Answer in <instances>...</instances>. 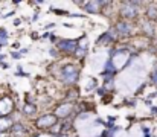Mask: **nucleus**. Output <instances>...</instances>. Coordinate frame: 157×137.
Here are the masks:
<instances>
[{
  "label": "nucleus",
  "instance_id": "f257e3e1",
  "mask_svg": "<svg viewBox=\"0 0 157 137\" xmlns=\"http://www.w3.org/2000/svg\"><path fill=\"white\" fill-rule=\"evenodd\" d=\"M78 79V70L75 69V66L67 64L63 67V81L67 84H73Z\"/></svg>",
  "mask_w": 157,
  "mask_h": 137
},
{
  "label": "nucleus",
  "instance_id": "f03ea898",
  "mask_svg": "<svg viewBox=\"0 0 157 137\" xmlns=\"http://www.w3.org/2000/svg\"><path fill=\"white\" fill-rule=\"evenodd\" d=\"M55 124H56V116H53V114H44L37 120L38 128H51Z\"/></svg>",
  "mask_w": 157,
  "mask_h": 137
},
{
  "label": "nucleus",
  "instance_id": "7ed1b4c3",
  "mask_svg": "<svg viewBox=\"0 0 157 137\" xmlns=\"http://www.w3.org/2000/svg\"><path fill=\"white\" fill-rule=\"evenodd\" d=\"M136 5H137L136 2H127V3L122 6V15H124V17H130V18L136 17V15H137Z\"/></svg>",
  "mask_w": 157,
  "mask_h": 137
},
{
  "label": "nucleus",
  "instance_id": "20e7f679",
  "mask_svg": "<svg viewBox=\"0 0 157 137\" xmlns=\"http://www.w3.org/2000/svg\"><path fill=\"white\" fill-rule=\"evenodd\" d=\"M12 108H14V102H12L11 97H3L0 101V116L9 114L12 111Z\"/></svg>",
  "mask_w": 157,
  "mask_h": 137
},
{
  "label": "nucleus",
  "instance_id": "39448f33",
  "mask_svg": "<svg viewBox=\"0 0 157 137\" xmlns=\"http://www.w3.org/2000/svg\"><path fill=\"white\" fill-rule=\"evenodd\" d=\"M59 49L66 50V52H75L78 49V43L76 41H69V40H63L59 41Z\"/></svg>",
  "mask_w": 157,
  "mask_h": 137
},
{
  "label": "nucleus",
  "instance_id": "423d86ee",
  "mask_svg": "<svg viewBox=\"0 0 157 137\" xmlns=\"http://www.w3.org/2000/svg\"><path fill=\"white\" fill-rule=\"evenodd\" d=\"M101 5H104V3H101V2H89V3H86V9H87L89 12L96 14V12H99Z\"/></svg>",
  "mask_w": 157,
  "mask_h": 137
},
{
  "label": "nucleus",
  "instance_id": "0eeeda50",
  "mask_svg": "<svg viewBox=\"0 0 157 137\" xmlns=\"http://www.w3.org/2000/svg\"><path fill=\"white\" fill-rule=\"evenodd\" d=\"M58 116H67L69 113H72V104H64L58 108Z\"/></svg>",
  "mask_w": 157,
  "mask_h": 137
},
{
  "label": "nucleus",
  "instance_id": "6e6552de",
  "mask_svg": "<svg viewBox=\"0 0 157 137\" xmlns=\"http://www.w3.org/2000/svg\"><path fill=\"white\" fill-rule=\"evenodd\" d=\"M11 131H12V134L17 137H21L25 134V128H23V125H20V124H15L12 128H11Z\"/></svg>",
  "mask_w": 157,
  "mask_h": 137
},
{
  "label": "nucleus",
  "instance_id": "1a4fd4ad",
  "mask_svg": "<svg viewBox=\"0 0 157 137\" xmlns=\"http://www.w3.org/2000/svg\"><path fill=\"white\" fill-rule=\"evenodd\" d=\"M117 31H119L121 35H128L130 34V26L127 23H119L117 25Z\"/></svg>",
  "mask_w": 157,
  "mask_h": 137
},
{
  "label": "nucleus",
  "instance_id": "9d476101",
  "mask_svg": "<svg viewBox=\"0 0 157 137\" xmlns=\"http://www.w3.org/2000/svg\"><path fill=\"white\" fill-rule=\"evenodd\" d=\"M9 127H11V120H9V119H0V130H2V131L8 130Z\"/></svg>",
  "mask_w": 157,
  "mask_h": 137
},
{
  "label": "nucleus",
  "instance_id": "9b49d317",
  "mask_svg": "<svg viewBox=\"0 0 157 137\" xmlns=\"http://www.w3.org/2000/svg\"><path fill=\"white\" fill-rule=\"evenodd\" d=\"M147 14H148V17H150V18H157V9L156 8H153V6L148 9V12H147Z\"/></svg>",
  "mask_w": 157,
  "mask_h": 137
},
{
  "label": "nucleus",
  "instance_id": "f8f14e48",
  "mask_svg": "<svg viewBox=\"0 0 157 137\" xmlns=\"http://www.w3.org/2000/svg\"><path fill=\"white\" fill-rule=\"evenodd\" d=\"M25 113H26V114H34V113H35V107L31 105V104L26 105V107H25Z\"/></svg>",
  "mask_w": 157,
  "mask_h": 137
},
{
  "label": "nucleus",
  "instance_id": "ddd939ff",
  "mask_svg": "<svg viewBox=\"0 0 157 137\" xmlns=\"http://www.w3.org/2000/svg\"><path fill=\"white\" fill-rule=\"evenodd\" d=\"M145 31L148 32V35H153V28L151 26H145Z\"/></svg>",
  "mask_w": 157,
  "mask_h": 137
},
{
  "label": "nucleus",
  "instance_id": "4468645a",
  "mask_svg": "<svg viewBox=\"0 0 157 137\" xmlns=\"http://www.w3.org/2000/svg\"><path fill=\"white\" fill-rule=\"evenodd\" d=\"M153 81H154V82H156V84H157V72H156V73H154V75H153Z\"/></svg>",
  "mask_w": 157,
  "mask_h": 137
},
{
  "label": "nucleus",
  "instance_id": "2eb2a0df",
  "mask_svg": "<svg viewBox=\"0 0 157 137\" xmlns=\"http://www.w3.org/2000/svg\"><path fill=\"white\" fill-rule=\"evenodd\" d=\"M0 137H6V136H5V134H0Z\"/></svg>",
  "mask_w": 157,
  "mask_h": 137
}]
</instances>
